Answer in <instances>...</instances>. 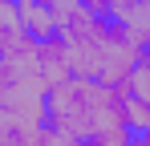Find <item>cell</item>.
<instances>
[{"label": "cell", "instance_id": "cell-3", "mask_svg": "<svg viewBox=\"0 0 150 146\" xmlns=\"http://www.w3.org/2000/svg\"><path fill=\"white\" fill-rule=\"evenodd\" d=\"M37 69H41V77H45V85H61V81H69V77H77L73 69V53H69V45H65V37H53V41H41V49H37Z\"/></svg>", "mask_w": 150, "mask_h": 146}, {"label": "cell", "instance_id": "cell-4", "mask_svg": "<svg viewBox=\"0 0 150 146\" xmlns=\"http://www.w3.org/2000/svg\"><path fill=\"white\" fill-rule=\"evenodd\" d=\"M16 21H21V28H25L33 41H53V37H61L57 16H53L41 0H16Z\"/></svg>", "mask_w": 150, "mask_h": 146}, {"label": "cell", "instance_id": "cell-1", "mask_svg": "<svg viewBox=\"0 0 150 146\" xmlns=\"http://www.w3.org/2000/svg\"><path fill=\"white\" fill-rule=\"evenodd\" d=\"M126 85L98 77H69L49 89V130L89 146H130L134 126L126 114Z\"/></svg>", "mask_w": 150, "mask_h": 146}, {"label": "cell", "instance_id": "cell-2", "mask_svg": "<svg viewBox=\"0 0 150 146\" xmlns=\"http://www.w3.org/2000/svg\"><path fill=\"white\" fill-rule=\"evenodd\" d=\"M57 24H61V37L73 53L77 77H98V81H110V85H126L134 65L142 61V45L134 41V33L122 21L85 8L81 0Z\"/></svg>", "mask_w": 150, "mask_h": 146}, {"label": "cell", "instance_id": "cell-5", "mask_svg": "<svg viewBox=\"0 0 150 146\" xmlns=\"http://www.w3.org/2000/svg\"><path fill=\"white\" fill-rule=\"evenodd\" d=\"M126 94L138 97V101H146L150 106V61L142 57L138 65H134V73H130V81H126Z\"/></svg>", "mask_w": 150, "mask_h": 146}, {"label": "cell", "instance_id": "cell-6", "mask_svg": "<svg viewBox=\"0 0 150 146\" xmlns=\"http://www.w3.org/2000/svg\"><path fill=\"white\" fill-rule=\"evenodd\" d=\"M126 114H130V126H134V134H150V106H146V101L130 97V101H126Z\"/></svg>", "mask_w": 150, "mask_h": 146}, {"label": "cell", "instance_id": "cell-7", "mask_svg": "<svg viewBox=\"0 0 150 146\" xmlns=\"http://www.w3.org/2000/svg\"><path fill=\"white\" fill-rule=\"evenodd\" d=\"M130 146H150V134H134V138H130Z\"/></svg>", "mask_w": 150, "mask_h": 146}]
</instances>
